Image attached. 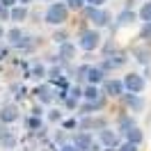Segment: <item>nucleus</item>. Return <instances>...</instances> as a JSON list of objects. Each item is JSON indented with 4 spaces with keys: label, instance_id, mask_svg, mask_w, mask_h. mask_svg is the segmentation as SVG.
Segmentation results:
<instances>
[{
    "label": "nucleus",
    "instance_id": "obj_24",
    "mask_svg": "<svg viewBox=\"0 0 151 151\" xmlns=\"http://www.w3.org/2000/svg\"><path fill=\"white\" fill-rule=\"evenodd\" d=\"M64 5L69 7V12H83L87 7V0H64Z\"/></svg>",
    "mask_w": 151,
    "mask_h": 151
},
{
    "label": "nucleus",
    "instance_id": "obj_7",
    "mask_svg": "<svg viewBox=\"0 0 151 151\" xmlns=\"http://www.w3.org/2000/svg\"><path fill=\"white\" fill-rule=\"evenodd\" d=\"M71 144H73L78 151H89L92 144H94V137L89 131H76L73 137H71Z\"/></svg>",
    "mask_w": 151,
    "mask_h": 151
},
{
    "label": "nucleus",
    "instance_id": "obj_37",
    "mask_svg": "<svg viewBox=\"0 0 151 151\" xmlns=\"http://www.w3.org/2000/svg\"><path fill=\"white\" fill-rule=\"evenodd\" d=\"M5 37V30H2V25H0V39Z\"/></svg>",
    "mask_w": 151,
    "mask_h": 151
},
{
    "label": "nucleus",
    "instance_id": "obj_2",
    "mask_svg": "<svg viewBox=\"0 0 151 151\" xmlns=\"http://www.w3.org/2000/svg\"><path fill=\"white\" fill-rule=\"evenodd\" d=\"M78 48H83L85 53H92V50H99L101 44H103V37L96 28H85L80 35H78Z\"/></svg>",
    "mask_w": 151,
    "mask_h": 151
},
{
    "label": "nucleus",
    "instance_id": "obj_4",
    "mask_svg": "<svg viewBox=\"0 0 151 151\" xmlns=\"http://www.w3.org/2000/svg\"><path fill=\"white\" fill-rule=\"evenodd\" d=\"M122 80H124V89L131 92V94H142L144 87H147V78H144L142 73H135V71L126 73Z\"/></svg>",
    "mask_w": 151,
    "mask_h": 151
},
{
    "label": "nucleus",
    "instance_id": "obj_20",
    "mask_svg": "<svg viewBox=\"0 0 151 151\" xmlns=\"http://www.w3.org/2000/svg\"><path fill=\"white\" fill-rule=\"evenodd\" d=\"M133 126H135V122H133V117H131V114H122V117H119V124H117V131L124 135L126 131H131Z\"/></svg>",
    "mask_w": 151,
    "mask_h": 151
},
{
    "label": "nucleus",
    "instance_id": "obj_3",
    "mask_svg": "<svg viewBox=\"0 0 151 151\" xmlns=\"http://www.w3.org/2000/svg\"><path fill=\"white\" fill-rule=\"evenodd\" d=\"M83 14H85V21H89L96 30L110 25V21H112L110 12H105L103 7H92V5H87L85 9H83Z\"/></svg>",
    "mask_w": 151,
    "mask_h": 151
},
{
    "label": "nucleus",
    "instance_id": "obj_15",
    "mask_svg": "<svg viewBox=\"0 0 151 151\" xmlns=\"http://www.w3.org/2000/svg\"><path fill=\"white\" fill-rule=\"evenodd\" d=\"M135 19H137V14H135L131 7H126V9H124L122 14L117 16V23H114V25H117V28H124V25H131V23H135Z\"/></svg>",
    "mask_w": 151,
    "mask_h": 151
},
{
    "label": "nucleus",
    "instance_id": "obj_23",
    "mask_svg": "<svg viewBox=\"0 0 151 151\" xmlns=\"http://www.w3.org/2000/svg\"><path fill=\"white\" fill-rule=\"evenodd\" d=\"M0 144H2L5 149H14V147H16V137H14L12 133H0Z\"/></svg>",
    "mask_w": 151,
    "mask_h": 151
},
{
    "label": "nucleus",
    "instance_id": "obj_38",
    "mask_svg": "<svg viewBox=\"0 0 151 151\" xmlns=\"http://www.w3.org/2000/svg\"><path fill=\"white\" fill-rule=\"evenodd\" d=\"M2 9H7V7H2V5H0V12H2Z\"/></svg>",
    "mask_w": 151,
    "mask_h": 151
},
{
    "label": "nucleus",
    "instance_id": "obj_34",
    "mask_svg": "<svg viewBox=\"0 0 151 151\" xmlns=\"http://www.w3.org/2000/svg\"><path fill=\"white\" fill-rule=\"evenodd\" d=\"M108 0H87V5H92V7H103Z\"/></svg>",
    "mask_w": 151,
    "mask_h": 151
},
{
    "label": "nucleus",
    "instance_id": "obj_14",
    "mask_svg": "<svg viewBox=\"0 0 151 151\" xmlns=\"http://www.w3.org/2000/svg\"><path fill=\"white\" fill-rule=\"evenodd\" d=\"M5 37H7V41H9L12 48H19L21 41L25 39V35H23V30L16 25V28H12V30H7V32H5Z\"/></svg>",
    "mask_w": 151,
    "mask_h": 151
},
{
    "label": "nucleus",
    "instance_id": "obj_35",
    "mask_svg": "<svg viewBox=\"0 0 151 151\" xmlns=\"http://www.w3.org/2000/svg\"><path fill=\"white\" fill-rule=\"evenodd\" d=\"M0 21H9V9H2V12H0Z\"/></svg>",
    "mask_w": 151,
    "mask_h": 151
},
{
    "label": "nucleus",
    "instance_id": "obj_26",
    "mask_svg": "<svg viewBox=\"0 0 151 151\" xmlns=\"http://www.w3.org/2000/svg\"><path fill=\"white\" fill-rule=\"evenodd\" d=\"M46 73H48V69L44 64H35L32 66V78H46Z\"/></svg>",
    "mask_w": 151,
    "mask_h": 151
},
{
    "label": "nucleus",
    "instance_id": "obj_18",
    "mask_svg": "<svg viewBox=\"0 0 151 151\" xmlns=\"http://www.w3.org/2000/svg\"><path fill=\"white\" fill-rule=\"evenodd\" d=\"M101 96H103V92H101L99 85H89V83H87V85L83 87V99H85V101H96V99H101Z\"/></svg>",
    "mask_w": 151,
    "mask_h": 151
},
{
    "label": "nucleus",
    "instance_id": "obj_6",
    "mask_svg": "<svg viewBox=\"0 0 151 151\" xmlns=\"http://www.w3.org/2000/svg\"><path fill=\"white\" fill-rule=\"evenodd\" d=\"M99 144L105 147V149H117L122 140H119V131H112L110 126H103V128H99Z\"/></svg>",
    "mask_w": 151,
    "mask_h": 151
},
{
    "label": "nucleus",
    "instance_id": "obj_32",
    "mask_svg": "<svg viewBox=\"0 0 151 151\" xmlns=\"http://www.w3.org/2000/svg\"><path fill=\"white\" fill-rule=\"evenodd\" d=\"M78 126H80V122H76V119H66L64 122V128H69V131H71V128H78Z\"/></svg>",
    "mask_w": 151,
    "mask_h": 151
},
{
    "label": "nucleus",
    "instance_id": "obj_16",
    "mask_svg": "<svg viewBox=\"0 0 151 151\" xmlns=\"http://www.w3.org/2000/svg\"><path fill=\"white\" fill-rule=\"evenodd\" d=\"M124 140H126V142H131V144H137V147H140L142 142H144V133H142V128L133 126L131 131H126V133H124Z\"/></svg>",
    "mask_w": 151,
    "mask_h": 151
},
{
    "label": "nucleus",
    "instance_id": "obj_19",
    "mask_svg": "<svg viewBox=\"0 0 151 151\" xmlns=\"http://www.w3.org/2000/svg\"><path fill=\"white\" fill-rule=\"evenodd\" d=\"M133 55H135V60H137V62H142V64H149V62H151V50H149L147 46L135 48V50H133Z\"/></svg>",
    "mask_w": 151,
    "mask_h": 151
},
{
    "label": "nucleus",
    "instance_id": "obj_1",
    "mask_svg": "<svg viewBox=\"0 0 151 151\" xmlns=\"http://www.w3.org/2000/svg\"><path fill=\"white\" fill-rule=\"evenodd\" d=\"M44 21H46L48 25H53V28H62L66 21H69V7L64 5V0L62 2H50L46 7Z\"/></svg>",
    "mask_w": 151,
    "mask_h": 151
},
{
    "label": "nucleus",
    "instance_id": "obj_9",
    "mask_svg": "<svg viewBox=\"0 0 151 151\" xmlns=\"http://www.w3.org/2000/svg\"><path fill=\"white\" fill-rule=\"evenodd\" d=\"M19 117H21V112H19L16 103H7L0 108V124H14Z\"/></svg>",
    "mask_w": 151,
    "mask_h": 151
},
{
    "label": "nucleus",
    "instance_id": "obj_10",
    "mask_svg": "<svg viewBox=\"0 0 151 151\" xmlns=\"http://www.w3.org/2000/svg\"><path fill=\"white\" fill-rule=\"evenodd\" d=\"M122 99H124V103H126V108H128L131 112H142V110H144V99H142V94H131V92H126Z\"/></svg>",
    "mask_w": 151,
    "mask_h": 151
},
{
    "label": "nucleus",
    "instance_id": "obj_31",
    "mask_svg": "<svg viewBox=\"0 0 151 151\" xmlns=\"http://www.w3.org/2000/svg\"><path fill=\"white\" fill-rule=\"evenodd\" d=\"M0 5H2V7H7V9H12V7H16V5H19V0H0Z\"/></svg>",
    "mask_w": 151,
    "mask_h": 151
},
{
    "label": "nucleus",
    "instance_id": "obj_12",
    "mask_svg": "<svg viewBox=\"0 0 151 151\" xmlns=\"http://www.w3.org/2000/svg\"><path fill=\"white\" fill-rule=\"evenodd\" d=\"M105 78H108V73H105L101 66H92V69H89V76H87V83H89V85H99V87H101Z\"/></svg>",
    "mask_w": 151,
    "mask_h": 151
},
{
    "label": "nucleus",
    "instance_id": "obj_22",
    "mask_svg": "<svg viewBox=\"0 0 151 151\" xmlns=\"http://www.w3.org/2000/svg\"><path fill=\"white\" fill-rule=\"evenodd\" d=\"M137 19H140L142 23H149V21H151V0H147V2L140 7V12H137Z\"/></svg>",
    "mask_w": 151,
    "mask_h": 151
},
{
    "label": "nucleus",
    "instance_id": "obj_28",
    "mask_svg": "<svg viewBox=\"0 0 151 151\" xmlns=\"http://www.w3.org/2000/svg\"><path fill=\"white\" fill-rule=\"evenodd\" d=\"M53 41H55L57 46H60V44H66V41H69V35H66L64 30H60V32H55V35H53Z\"/></svg>",
    "mask_w": 151,
    "mask_h": 151
},
{
    "label": "nucleus",
    "instance_id": "obj_11",
    "mask_svg": "<svg viewBox=\"0 0 151 151\" xmlns=\"http://www.w3.org/2000/svg\"><path fill=\"white\" fill-rule=\"evenodd\" d=\"M105 99H108V96H101V99H96V101H85V103L80 105V112L83 114H94V112H99V110H103Z\"/></svg>",
    "mask_w": 151,
    "mask_h": 151
},
{
    "label": "nucleus",
    "instance_id": "obj_17",
    "mask_svg": "<svg viewBox=\"0 0 151 151\" xmlns=\"http://www.w3.org/2000/svg\"><path fill=\"white\" fill-rule=\"evenodd\" d=\"M25 19H28V7H25V5H16V7H12V9H9V21H14V23H23Z\"/></svg>",
    "mask_w": 151,
    "mask_h": 151
},
{
    "label": "nucleus",
    "instance_id": "obj_29",
    "mask_svg": "<svg viewBox=\"0 0 151 151\" xmlns=\"http://www.w3.org/2000/svg\"><path fill=\"white\" fill-rule=\"evenodd\" d=\"M117 151H140V147H137V144H131V142H126V140H124L122 144L117 147Z\"/></svg>",
    "mask_w": 151,
    "mask_h": 151
},
{
    "label": "nucleus",
    "instance_id": "obj_36",
    "mask_svg": "<svg viewBox=\"0 0 151 151\" xmlns=\"http://www.w3.org/2000/svg\"><path fill=\"white\" fill-rule=\"evenodd\" d=\"M30 2H32V0H19V5H25V7H28Z\"/></svg>",
    "mask_w": 151,
    "mask_h": 151
},
{
    "label": "nucleus",
    "instance_id": "obj_27",
    "mask_svg": "<svg viewBox=\"0 0 151 151\" xmlns=\"http://www.w3.org/2000/svg\"><path fill=\"white\" fill-rule=\"evenodd\" d=\"M140 37L144 39L147 44L151 41V21H149V23H142V32H140Z\"/></svg>",
    "mask_w": 151,
    "mask_h": 151
},
{
    "label": "nucleus",
    "instance_id": "obj_21",
    "mask_svg": "<svg viewBox=\"0 0 151 151\" xmlns=\"http://www.w3.org/2000/svg\"><path fill=\"white\" fill-rule=\"evenodd\" d=\"M89 69H92V64H80V66H78V69H76V83H85V85H87Z\"/></svg>",
    "mask_w": 151,
    "mask_h": 151
},
{
    "label": "nucleus",
    "instance_id": "obj_33",
    "mask_svg": "<svg viewBox=\"0 0 151 151\" xmlns=\"http://www.w3.org/2000/svg\"><path fill=\"white\" fill-rule=\"evenodd\" d=\"M55 151H78V149H76V147L71 144V142H66V144H62V147H57Z\"/></svg>",
    "mask_w": 151,
    "mask_h": 151
},
{
    "label": "nucleus",
    "instance_id": "obj_25",
    "mask_svg": "<svg viewBox=\"0 0 151 151\" xmlns=\"http://www.w3.org/2000/svg\"><path fill=\"white\" fill-rule=\"evenodd\" d=\"M25 126H28L30 131H39V128H41V117H35V114H32V117H28Z\"/></svg>",
    "mask_w": 151,
    "mask_h": 151
},
{
    "label": "nucleus",
    "instance_id": "obj_5",
    "mask_svg": "<svg viewBox=\"0 0 151 151\" xmlns=\"http://www.w3.org/2000/svg\"><path fill=\"white\" fill-rule=\"evenodd\" d=\"M101 92H103V96H108V99H122V96L126 94L124 80H119V78H105L103 85H101Z\"/></svg>",
    "mask_w": 151,
    "mask_h": 151
},
{
    "label": "nucleus",
    "instance_id": "obj_30",
    "mask_svg": "<svg viewBox=\"0 0 151 151\" xmlns=\"http://www.w3.org/2000/svg\"><path fill=\"white\" fill-rule=\"evenodd\" d=\"M48 119H50V122H60V119H62V112H60V110H50V112H48Z\"/></svg>",
    "mask_w": 151,
    "mask_h": 151
},
{
    "label": "nucleus",
    "instance_id": "obj_13",
    "mask_svg": "<svg viewBox=\"0 0 151 151\" xmlns=\"http://www.w3.org/2000/svg\"><path fill=\"white\" fill-rule=\"evenodd\" d=\"M57 57H60L62 62H69L71 57H76V44H71V41L60 44V46H57Z\"/></svg>",
    "mask_w": 151,
    "mask_h": 151
},
{
    "label": "nucleus",
    "instance_id": "obj_8",
    "mask_svg": "<svg viewBox=\"0 0 151 151\" xmlns=\"http://www.w3.org/2000/svg\"><path fill=\"white\" fill-rule=\"evenodd\" d=\"M32 94H35V99H37L41 105H50L53 101H55V92H53L50 85H37Z\"/></svg>",
    "mask_w": 151,
    "mask_h": 151
}]
</instances>
